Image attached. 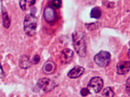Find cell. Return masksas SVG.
Masks as SVG:
<instances>
[{
    "mask_svg": "<svg viewBox=\"0 0 130 97\" xmlns=\"http://www.w3.org/2000/svg\"><path fill=\"white\" fill-rule=\"evenodd\" d=\"M85 71V69L83 67L79 66H76L69 71L67 76L70 78H77L83 75Z\"/></svg>",
    "mask_w": 130,
    "mask_h": 97,
    "instance_id": "9c48e42d",
    "label": "cell"
},
{
    "mask_svg": "<svg viewBox=\"0 0 130 97\" xmlns=\"http://www.w3.org/2000/svg\"><path fill=\"white\" fill-rule=\"evenodd\" d=\"M94 61L99 66L102 68L107 66L111 61V55L106 51H100L94 57Z\"/></svg>",
    "mask_w": 130,
    "mask_h": 97,
    "instance_id": "3957f363",
    "label": "cell"
},
{
    "mask_svg": "<svg viewBox=\"0 0 130 97\" xmlns=\"http://www.w3.org/2000/svg\"><path fill=\"white\" fill-rule=\"evenodd\" d=\"M101 9L98 7H95L92 9L90 14V17L94 19H99L102 16Z\"/></svg>",
    "mask_w": 130,
    "mask_h": 97,
    "instance_id": "4fadbf2b",
    "label": "cell"
},
{
    "mask_svg": "<svg viewBox=\"0 0 130 97\" xmlns=\"http://www.w3.org/2000/svg\"><path fill=\"white\" fill-rule=\"evenodd\" d=\"M38 87L45 92L52 91L56 87L55 83L50 79L43 78L40 79L37 82Z\"/></svg>",
    "mask_w": 130,
    "mask_h": 97,
    "instance_id": "5b68a950",
    "label": "cell"
},
{
    "mask_svg": "<svg viewBox=\"0 0 130 97\" xmlns=\"http://www.w3.org/2000/svg\"><path fill=\"white\" fill-rule=\"evenodd\" d=\"M40 60V57L39 55H36L33 57L31 63L32 64L36 65L39 62Z\"/></svg>",
    "mask_w": 130,
    "mask_h": 97,
    "instance_id": "ac0fdd59",
    "label": "cell"
},
{
    "mask_svg": "<svg viewBox=\"0 0 130 97\" xmlns=\"http://www.w3.org/2000/svg\"><path fill=\"white\" fill-rule=\"evenodd\" d=\"M2 21L4 27L8 29L10 27L11 21L7 13L5 11H3L2 13Z\"/></svg>",
    "mask_w": 130,
    "mask_h": 97,
    "instance_id": "5bb4252c",
    "label": "cell"
},
{
    "mask_svg": "<svg viewBox=\"0 0 130 97\" xmlns=\"http://www.w3.org/2000/svg\"><path fill=\"white\" fill-rule=\"evenodd\" d=\"M56 69V65L52 61L46 62L43 67V71L44 73L47 74H52Z\"/></svg>",
    "mask_w": 130,
    "mask_h": 97,
    "instance_id": "8fae6325",
    "label": "cell"
},
{
    "mask_svg": "<svg viewBox=\"0 0 130 97\" xmlns=\"http://www.w3.org/2000/svg\"><path fill=\"white\" fill-rule=\"evenodd\" d=\"M43 17L45 20L49 23H54L57 18V13L52 6L46 7L43 11Z\"/></svg>",
    "mask_w": 130,
    "mask_h": 97,
    "instance_id": "8992f818",
    "label": "cell"
},
{
    "mask_svg": "<svg viewBox=\"0 0 130 97\" xmlns=\"http://www.w3.org/2000/svg\"><path fill=\"white\" fill-rule=\"evenodd\" d=\"M80 94L83 97H86L88 96L89 94H90L87 88H83L80 91Z\"/></svg>",
    "mask_w": 130,
    "mask_h": 97,
    "instance_id": "ffe728a7",
    "label": "cell"
},
{
    "mask_svg": "<svg viewBox=\"0 0 130 97\" xmlns=\"http://www.w3.org/2000/svg\"><path fill=\"white\" fill-rule=\"evenodd\" d=\"M37 23L38 19L35 14L30 13L26 15L24 22V29L27 36H33L36 35Z\"/></svg>",
    "mask_w": 130,
    "mask_h": 97,
    "instance_id": "7a4b0ae2",
    "label": "cell"
},
{
    "mask_svg": "<svg viewBox=\"0 0 130 97\" xmlns=\"http://www.w3.org/2000/svg\"><path fill=\"white\" fill-rule=\"evenodd\" d=\"M73 44L75 51L79 56L85 57L86 54V44L84 33L76 32L72 34Z\"/></svg>",
    "mask_w": 130,
    "mask_h": 97,
    "instance_id": "6da1fadb",
    "label": "cell"
},
{
    "mask_svg": "<svg viewBox=\"0 0 130 97\" xmlns=\"http://www.w3.org/2000/svg\"><path fill=\"white\" fill-rule=\"evenodd\" d=\"M114 93L110 87L105 88L102 92V95L104 97H113Z\"/></svg>",
    "mask_w": 130,
    "mask_h": 97,
    "instance_id": "9a60e30c",
    "label": "cell"
},
{
    "mask_svg": "<svg viewBox=\"0 0 130 97\" xmlns=\"http://www.w3.org/2000/svg\"><path fill=\"white\" fill-rule=\"evenodd\" d=\"M117 72L120 75L127 74L130 70V61H125L120 62L117 66Z\"/></svg>",
    "mask_w": 130,
    "mask_h": 97,
    "instance_id": "ba28073f",
    "label": "cell"
},
{
    "mask_svg": "<svg viewBox=\"0 0 130 97\" xmlns=\"http://www.w3.org/2000/svg\"><path fill=\"white\" fill-rule=\"evenodd\" d=\"M36 0H20V5L23 10H26L35 4Z\"/></svg>",
    "mask_w": 130,
    "mask_h": 97,
    "instance_id": "7c38bea8",
    "label": "cell"
},
{
    "mask_svg": "<svg viewBox=\"0 0 130 97\" xmlns=\"http://www.w3.org/2000/svg\"><path fill=\"white\" fill-rule=\"evenodd\" d=\"M73 56V52L70 49H65L62 51L60 55L62 64H67L72 61Z\"/></svg>",
    "mask_w": 130,
    "mask_h": 97,
    "instance_id": "52a82bcc",
    "label": "cell"
},
{
    "mask_svg": "<svg viewBox=\"0 0 130 97\" xmlns=\"http://www.w3.org/2000/svg\"><path fill=\"white\" fill-rule=\"evenodd\" d=\"M5 76V73L3 71L2 66L0 63V79L3 78Z\"/></svg>",
    "mask_w": 130,
    "mask_h": 97,
    "instance_id": "44dd1931",
    "label": "cell"
},
{
    "mask_svg": "<svg viewBox=\"0 0 130 97\" xmlns=\"http://www.w3.org/2000/svg\"><path fill=\"white\" fill-rule=\"evenodd\" d=\"M51 4L53 7L57 8H60L61 6V0H53L51 2Z\"/></svg>",
    "mask_w": 130,
    "mask_h": 97,
    "instance_id": "e0dca14e",
    "label": "cell"
},
{
    "mask_svg": "<svg viewBox=\"0 0 130 97\" xmlns=\"http://www.w3.org/2000/svg\"><path fill=\"white\" fill-rule=\"evenodd\" d=\"M127 57L130 61V49L127 52Z\"/></svg>",
    "mask_w": 130,
    "mask_h": 97,
    "instance_id": "7402d4cb",
    "label": "cell"
},
{
    "mask_svg": "<svg viewBox=\"0 0 130 97\" xmlns=\"http://www.w3.org/2000/svg\"><path fill=\"white\" fill-rule=\"evenodd\" d=\"M126 91L127 94L130 96V77L127 79L126 82Z\"/></svg>",
    "mask_w": 130,
    "mask_h": 97,
    "instance_id": "d6986e66",
    "label": "cell"
},
{
    "mask_svg": "<svg viewBox=\"0 0 130 97\" xmlns=\"http://www.w3.org/2000/svg\"><path fill=\"white\" fill-rule=\"evenodd\" d=\"M86 27L88 30L92 31L98 28L99 24L98 23H92L86 24Z\"/></svg>",
    "mask_w": 130,
    "mask_h": 97,
    "instance_id": "2e32d148",
    "label": "cell"
},
{
    "mask_svg": "<svg viewBox=\"0 0 130 97\" xmlns=\"http://www.w3.org/2000/svg\"><path fill=\"white\" fill-rule=\"evenodd\" d=\"M32 63L29 59V57L26 55L21 56L19 60V66L21 68L27 69L31 66Z\"/></svg>",
    "mask_w": 130,
    "mask_h": 97,
    "instance_id": "30bf717a",
    "label": "cell"
},
{
    "mask_svg": "<svg viewBox=\"0 0 130 97\" xmlns=\"http://www.w3.org/2000/svg\"><path fill=\"white\" fill-rule=\"evenodd\" d=\"M103 85L104 82L101 77H94L89 81L86 88L88 90L90 94L98 93L101 90Z\"/></svg>",
    "mask_w": 130,
    "mask_h": 97,
    "instance_id": "277c9868",
    "label": "cell"
}]
</instances>
